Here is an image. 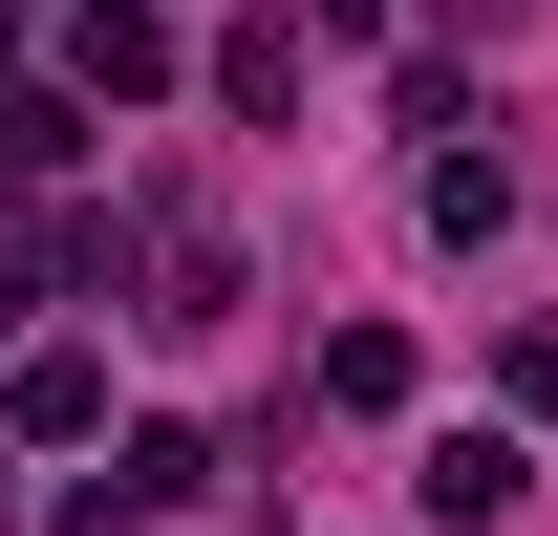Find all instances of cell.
<instances>
[{"mask_svg":"<svg viewBox=\"0 0 558 536\" xmlns=\"http://www.w3.org/2000/svg\"><path fill=\"white\" fill-rule=\"evenodd\" d=\"M65 86H86V108H150V86H172V44H150L130 0H86V22H65Z\"/></svg>","mask_w":558,"mask_h":536,"instance_id":"7a4b0ae2","label":"cell"},{"mask_svg":"<svg viewBox=\"0 0 558 536\" xmlns=\"http://www.w3.org/2000/svg\"><path fill=\"white\" fill-rule=\"evenodd\" d=\"M409 494H429V515H451V536H494V515H515V494H537V451H515V429H451V451H429Z\"/></svg>","mask_w":558,"mask_h":536,"instance_id":"6da1fadb","label":"cell"},{"mask_svg":"<svg viewBox=\"0 0 558 536\" xmlns=\"http://www.w3.org/2000/svg\"><path fill=\"white\" fill-rule=\"evenodd\" d=\"M65 536H150V515H130V494H86V515H65Z\"/></svg>","mask_w":558,"mask_h":536,"instance_id":"5b68a950","label":"cell"},{"mask_svg":"<svg viewBox=\"0 0 558 536\" xmlns=\"http://www.w3.org/2000/svg\"><path fill=\"white\" fill-rule=\"evenodd\" d=\"M22 429H44V451H65V429H108V343H44V365H22Z\"/></svg>","mask_w":558,"mask_h":536,"instance_id":"3957f363","label":"cell"},{"mask_svg":"<svg viewBox=\"0 0 558 536\" xmlns=\"http://www.w3.org/2000/svg\"><path fill=\"white\" fill-rule=\"evenodd\" d=\"M215 86H236L258 130H301V44H279V22H236V44H215Z\"/></svg>","mask_w":558,"mask_h":536,"instance_id":"277c9868","label":"cell"}]
</instances>
